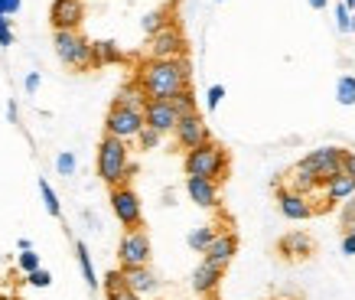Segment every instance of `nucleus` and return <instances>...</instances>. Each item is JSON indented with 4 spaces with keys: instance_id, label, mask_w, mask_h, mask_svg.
I'll use <instances>...</instances> for the list:
<instances>
[{
    "instance_id": "nucleus-1",
    "label": "nucleus",
    "mask_w": 355,
    "mask_h": 300,
    "mask_svg": "<svg viewBox=\"0 0 355 300\" xmlns=\"http://www.w3.org/2000/svg\"><path fill=\"white\" fill-rule=\"evenodd\" d=\"M189 59H144L134 72V82L144 98H166L180 95L189 88Z\"/></svg>"
},
{
    "instance_id": "nucleus-2",
    "label": "nucleus",
    "mask_w": 355,
    "mask_h": 300,
    "mask_svg": "<svg viewBox=\"0 0 355 300\" xmlns=\"http://www.w3.org/2000/svg\"><path fill=\"white\" fill-rule=\"evenodd\" d=\"M137 173V163L130 160V150H128V140H118V138H101L98 144V176L105 186H130Z\"/></svg>"
},
{
    "instance_id": "nucleus-3",
    "label": "nucleus",
    "mask_w": 355,
    "mask_h": 300,
    "mask_svg": "<svg viewBox=\"0 0 355 300\" xmlns=\"http://www.w3.org/2000/svg\"><path fill=\"white\" fill-rule=\"evenodd\" d=\"M186 176H202V180H212V183H225L228 170H232V153H228L218 140H205L199 147L186 150Z\"/></svg>"
},
{
    "instance_id": "nucleus-4",
    "label": "nucleus",
    "mask_w": 355,
    "mask_h": 300,
    "mask_svg": "<svg viewBox=\"0 0 355 300\" xmlns=\"http://www.w3.org/2000/svg\"><path fill=\"white\" fill-rule=\"evenodd\" d=\"M53 46H55V56L62 59L69 69H95L92 62V43H88L82 30H53Z\"/></svg>"
},
{
    "instance_id": "nucleus-5",
    "label": "nucleus",
    "mask_w": 355,
    "mask_h": 300,
    "mask_svg": "<svg viewBox=\"0 0 355 300\" xmlns=\"http://www.w3.org/2000/svg\"><path fill=\"white\" fill-rule=\"evenodd\" d=\"M150 235H147V228L140 225V228H128L124 235H121V245H118V261L121 268H144V265H150Z\"/></svg>"
},
{
    "instance_id": "nucleus-6",
    "label": "nucleus",
    "mask_w": 355,
    "mask_h": 300,
    "mask_svg": "<svg viewBox=\"0 0 355 300\" xmlns=\"http://www.w3.org/2000/svg\"><path fill=\"white\" fill-rule=\"evenodd\" d=\"M186 53H189V46L176 23H166L163 30H157L147 46V59H186Z\"/></svg>"
},
{
    "instance_id": "nucleus-7",
    "label": "nucleus",
    "mask_w": 355,
    "mask_h": 300,
    "mask_svg": "<svg viewBox=\"0 0 355 300\" xmlns=\"http://www.w3.org/2000/svg\"><path fill=\"white\" fill-rule=\"evenodd\" d=\"M144 128V111L140 108H128V105H111L108 118H105V134L118 140H130L137 138V131Z\"/></svg>"
},
{
    "instance_id": "nucleus-8",
    "label": "nucleus",
    "mask_w": 355,
    "mask_h": 300,
    "mask_svg": "<svg viewBox=\"0 0 355 300\" xmlns=\"http://www.w3.org/2000/svg\"><path fill=\"white\" fill-rule=\"evenodd\" d=\"M108 203L124 228H140L144 225V209H140V196L134 193V186H114Z\"/></svg>"
},
{
    "instance_id": "nucleus-9",
    "label": "nucleus",
    "mask_w": 355,
    "mask_h": 300,
    "mask_svg": "<svg viewBox=\"0 0 355 300\" xmlns=\"http://www.w3.org/2000/svg\"><path fill=\"white\" fill-rule=\"evenodd\" d=\"M173 138H176L180 150H193V147H199V144H205L212 134H209V124H205L202 115H199V111H189V115H180L176 128H173Z\"/></svg>"
},
{
    "instance_id": "nucleus-10",
    "label": "nucleus",
    "mask_w": 355,
    "mask_h": 300,
    "mask_svg": "<svg viewBox=\"0 0 355 300\" xmlns=\"http://www.w3.org/2000/svg\"><path fill=\"white\" fill-rule=\"evenodd\" d=\"M303 167L316 176L320 183H326L329 176H336V173H343V147H320L313 150L310 157H303Z\"/></svg>"
},
{
    "instance_id": "nucleus-11",
    "label": "nucleus",
    "mask_w": 355,
    "mask_h": 300,
    "mask_svg": "<svg viewBox=\"0 0 355 300\" xmlns=\"http://www.w3.org/2000/svg\"><path fill=\"white\" fill-rule=\"evenodd\" d=\"M176 121H180V115H176V108L166 98H147L144 101V124L147 128L160 131V134H173Z\"/></svg>"
},
{
    "instance_id": "nucleus-12",
    "label": "nucleus",
    "mask_w": 355,
    "mask_h": 300,
    "mask_svg": "<svg viewBox=\"0 0 355 300\" xmlns=\"http://www.w3.org/2000/svg\"><path fill=\"white\" fill-rule=\"evenodd\" d=\"M85 20V0H53L49 23L53 30H82Z\"/></svg>"
},
{
    "instance_id": "nucleus-13",
    "label": "nucleus",
    "mask_w": 355,
    "mask_h": 300,
    "mask_svg": "<svg viewBox=\"0 0 355 300\" xmlns=\"http://www.w3.org/2000/svg\"><path fill=\"white\" fill-rule=\"evenodd\" d=\"M277 251L287 261H306V258L316 255V242H313L306 232H287V235L277 242Z\"/></svg>"
},
{
    "instance_id": "nucleus-14",
    "label": "nucleus",
    "mask_w": 355,
    "mask_h": 300,
    "mask_svg": "<svg viewBox=\"0 0 355 300\" xmlns=\"http://www.w3.org/2000/svg\"><path fill=\"white\" fill-rule=\"evenodd\" d=\"M274 193H277V206H280V215H284V219L303 222V219L313 215V206L306 196H297V193H291V190H284V186H274Z\"/></svg>"
},
{
    "instance_id": "nucleus-15",
    "label": "nucleus",
    "mask_w": 355,
    "mask_h": 300,
    "mask_svg": "<svg viewBox=\"0 0 355 300\" xmlns=\"http://www.w3.org/2000/svg\"><path fill=\"white\" fill-rule=\"evenodd\" d=\"M202 255H205V261H212L218 268H228L232 258L238 255V235L235 232H218V235L212 238V245L205 248Z\"/></svg>"
},
{
    "instance_id": "nucleus-16",
    "label": "nucleus",
    "mask_w": 355,
    "mask_h": 300,
    "mask_svg": "<svg viewBox=\"0 0 355 300\" xmlns=\"http://www.w3.org/2000/svg\"><path fill=\"white\" fill-rule=\"evenodd\" d=\"M222 278H225V268H218V265H212V261H199V268L193 271V290L199 294V297H212L218 290V284H222Z\"/></svg>"
},
{
    "instance_id": "nucleus-17",
    "label": "nucleus",
    "mask_w": 355,
    "mask_h": 300,
    "mask_svg": "<svg viewBox=\"0 0 355 300\" xmlns=\"http://www.w3.org/2000/svg\"><path fill=\"white\" fill-rule=\"evenodd\" d=\"M186 193L196 206L202 209H216L218 206V183L202 180V176H186Z\"/></svg>"
},
{
    "instance_id": "nucleus-18",
    "label": "nucleus",
    "mask_w": 355,
    "mask_h": 300,
    "mask_svg": "<svg viewBox=\"0 0 355 300\" xmlns=\"http://www.w3.org/2000/svg\"><path fill=\"white\" fill-rule=\"evenodd\" d=\"M121 274H124V284L134 294H153V290L160 288V281L150 271V265H144V268H121Z\"/></svg>"
},
{
    "instance_id": "nucleus-19",
    "label": "nucleus",
    "mask_w": 355,
    "mask_h": 300,
    "mask_svg": "<svg viewBox=\"0 0 355 300\" xmlns=\"http://www.w3.org/2000/svg\"><path fill=\"white\" fill-rule=\"evenodd\" d=\"M352 193H355V176H349V173H336V176H329V180L323 183V199L333 206L349 199Z\"/></svg>"
},
{
    "instance_id": "nucleus-20",
    "label": "nucleus",
    "mask_w": 355,
    "mask_h": 300,
    "mask_svg": "<svg viewBox=\"0 0 355 300\" xmlns=\"http://www.w3.org/2000/svg\"><path fill=\"white\" fill-rule=\"evenodd\" d=\"M101 284H105V297H108V300H140V294H134V290L124 284V274H121V268L108 271Z\"/></svg>"
},
{
    "instance_id": "nucleus-21",
    "label": "nucleus",
    "mask_w": 355,
    "mask_h": 300,
    "mask_svg": "<svg viewBox=\"0 0 355 300\" xmlns=\"http://www.w3.org/2000/svg\"><path fill=\"white\" fill-rule=\"evenodd\" d=\"M76 258H78V268H82V278H85L88 288H98L101 281L95 274V265H92V255H88V245L85 242H76Z\"/></svg>"
},
{
    "instance_id": "nucleus-22",
    "label": "nucleus",
    "mask_w": 355,
    "mask_h": 300,
    "mask_svg": "<svg viewBox=\"0 0 355 300\" xmlns=\"http://www.w3.org/2000/svg\"><path fill=\"white\" fill-rule=\"evenodd\" d=\"M216 235H218L216 225H199L196 232H189V238H186V242H189V248H193V251H205V248L212 245V238H216Z\"/></svg>"
},
{
    "instance_id": "nucleus-23",
    "label": "nucleus",
    "mask_w": 355,
    "mask_h": 300,
    "mask_svg": "<svg viewBox=\"0 0 355 300\" xmlns=\"http://www.w3.org/2000/svg\"><path fill=\"white\" fill-rule=\"evenodd\" d=\"M118 59H121V49L114 43H92V62L95 65L118 62Z\"/></svg>"
},
{
    "instance_id": "nucleus-24",
    "label": "nucleus",
    "mask_w": 355,
    "mask_h": 300,
    "mask_svg": "<svg viewBox=\"0 0 355 300\" xmlns=\"http://www.w3.org/2000/svg\"><path fill=\"white\" fill-rule=\"evenodd\" d=\"M336 98H339V105H355V75H343L339 82H336Z\"/></svg>"
},
{
    "instance_id": "nucleus-25",
    "label": "nucleus",
    "mask_w": 355,
    "mask_h": 300,
    "mask_svg": "<svg viewBox=\"0 0 355 300\" xmlns=\"http://www.w3.org/2000/svg\"><path fill=\"white\" fill-rule=\"evenodd\" d=\"M40 196H43L46 212L53 215V219H59V215H62V206H59V196H55V190L46 180H40Z\"/></svg>"
},
{
    "instance_id": "nucleus-26",
    "label": "nucleus",
    "mask_w": 355,
    "mask_h": 300,
    "mask_svg": "<svg viewBox=\"0 0 355 300\" xmlns=\"http://www.w3.org/2000/svg\"><path fill=\"white\" fill-rule=\"evenodd\" d=\"M166 23H170V10H150L144 20H140V26H144V33H147V36H153V33L163 30Z\"/></svg>"
},
{
    "instance_id": "nucleus-27",
    "label": "nucleus",
    "mask_w": 355,
    "mask_h": 300,
    "mask_svg": "<svg viewBox=\"0 0 355 300\" xmlns=\"http://www.w3.org/2000/svg\"><path fill=\"white\" fill-rule=\"evenodd\" d=\"M134 140H137V147H140V150H157V147H160V140H163V134H160V131H153V128H147V124H144V128L137 131V138H134Z\"/></svg>"
},
{
    "instance_id": "nucleus-28",
    "label": "nucleus",
    "mask_w": 355,
    "mask_h": 300,
    "mask_svg": "<svg viewBox=\"0 0 355 300\" xmlns=\"http://www.w3.org/2000/svg\"><path fill=\"white\" fill-rule=\"evenodd\" d=\"M170 105L176 108V115H189V111H199V108H196L193 88H186V92H180V95H173V98H170Z\"/></svg>"
},
{
    "instance_id": "nucleus-29",
    "label": "nucleus",
    "mask_w": 355,
    "mask_h": 300,
    "mask_svg": "<svg viewBox=\"0 0 355 300\" xmlns=\"http://www.w3.org/2000/svg\"><path fill=\"white\" fill-rule=\"evenodd\" d=\"M55 170L62 173V176H72V173H76V153H72V150H62V153L55 157Z\"/></svg>"
},
{
    "instance_id": "nucleus-30",
    "label": "nucleus",
    "mask_w": 355,
    "mask_h": 300,
    "mask_svg": "<svg viewBox=\"0 0 355 300\" xmlns=\"http://www.w3.org/2000/svg\"><path fill=\"white\" fill-rule=\"evenodd\" d=\"M26 281H30V288H49V284H53V274L46 268H36L26 274Z\"/></svg>"
},
{
    "instance_id": "nucleus-31",
    "label": "nucleus",
    "mask_w": 355,
    "mask_h": 300,
    "mask_svg": "<svg viewBox=\"0 0 355 300\" xmlns=\"http://www.w3.org/2000/svg\"><path fill=\"white\" fill-rule=\"evenodd\" d=\"M336 20H339V33H352L355 30V17H349V7H336Z\"/></svg>"
},
{
    "instance_id": "nucleus-32",
    "label": "nucleus",
    "mask_w": 355,
    "mask_h": 300,
    "mask_svg": "<svg viewBox=\"0 0 355 300\" xmlns=\"http://www.w3.org/2000/svg\"><path fill=\"white\" fill-rule=\"evenodd\" d=\"M222 98H225V85H212L209 92H205V108L216 111V108L222 105Z\"/></svg>"
},
{
    "instance_id": "nucleus-33",
    "label": "nucleus",
    "mask_w": 355,
    "mask_h": 300,
    "mask_svg": "<svg viewBox=\"0 0 355 300\" xmlns=\"http://www.w3.org/2000/svg\"><path fill=\"white\" fill-rule=\"evenodd\" d=\"M20 268L26 271V274H30V271H36V268H40V255H36L33 248H30V251H20Z\"/></svg>"
},
{
    "instance_id": "nucleus-34",
    "label": "nucleus",
    "mask_w": 355,
    "mask_h": 300,
    "mask_svg": "<svg viewBox=\"0 0 355 300\" xmlns=\"http://www.w3.org/2000/svg\"><path fill=\"white\" fill-rule=\"evenodd\" d=\"M339 222H343V228H349V225L355 222V193L349 196V203L343 206V212H339Z\"/></svg>"
},
{
    "instance_id": "nucleus-35",
    "label": "nucleus",
    "mask_w": 355,
    "mask_h": 300,
    "mask_svg": "<svg viewBox=\"0 0 355 300\" xmlns=\"http://www.w3.org/2000/svg\"><path fill=\"white\" fill-rule=\"evenodd\" d=\"M0 46H13V30L7 17H0Z\"/></svg>"
},
{
    "instance_id": "nucleus-36",
    "label": "nucleus",
    "mask_w": 355,
    "mask_h": 300,
    "mask_svg": "<svg viewBox=\"0 0 355 300\" xmlns=\"http://www.w3.org/2000/svg\"><path fill=\"white\" fill-rule=\"evenodd\" d=\"M343 173L355 176V150H345L343 147Z\"/></svg>"
},
{
    "instance_id": "nucleus-37",
    "label": "nucleus",
    "mask_w": 355,
    "mask_h": 300,
    "mask_svg": "<svg viewBox=\"0 0 355 300\" xmlns=\"http://www.w3.org/2000/svg\"><path fill=\"white\" fill-rule=\"evenodd\" d=\"M23 88H26V95H36V88H40V72H30V75H26Z\"/></svg>"
},
{
    "instance_id": "nucleus-38",
    "label": "nucleus",
    "mask_w": 355,
    "mask_h": 300,
    "mask_svg": "<svg viewBox=\"0 0 355 300\" xmlns=\"http://www.w3.org/2000/svg\"><path fill=\"white\" fill-rule=\"evenodd\" d=\"M3 3V17H13V13H20L23 0H0Z\"/></svg>"
},
{
    "instance_id": "nucleus-39",
    "label": "nucleus",
    "mask_w": 355,
    "mask_h": 300,
    "mask_svg": "<svg viewBox=\"0 0 355 300\" xmlns=\"http://www.w3.org/2000/svg\"><path fill=\"white\" fill-rule=\"evenodd\" d=\"M343 255H355V238L343 235Z\"/></svg>"
},
{
    "instance_id": "nucleus-40",
    "label": "nucleus",
    "mask_w": 355,
    "mask_h": 300,
    "mask_svg": "<svg viewBox=\"0 0 355 300\" xmlns=\"http://www.w3.org/2000/svg\"><path fill=\"white\" fill-rule=\"evenodd\" d=\"M326 3H329V0H310L313 10H326Z\"/></svg>"
},
{
    "instance_id": "nucleus-41",
    "label": "nucleus",
    "mask_w": 355,
    "mask_h": 300,
    "mask_svg": "<svg viewBox=\"0 0 355 300\" xmlns=\"http://www.w3.org/2000/svg\"><path fill=\"white\" fill-rule=\"evenodd\" d=\"M17 245H20V251H30V248H33V242H30V238H20Z\"/></svg>"
},
{
    "instance_id": "nucleus-42",
    "label": "nucleus",
    "mask_w": 355,
    "mask_h": 300,
    "mask_svg": "<svg viewBox=\"0 0 355 300\" xmlns=\"http://www.w3.org/2000/svg\"><path fill=\"white\" fill-rule=\"evenodd\" d=\"M7 118H10V121H17V105H13V101H10V105H7Z\"/></svg>"
},
{
    "instance_id": "nucleus-43",
    "label": "nucleus",
    "mask_w": 355,
    "mask_h": 300,
    "mask_svg": "<svg viewBox=\"0 0 355 300\" xmlns=\"http://www.w3.org/2000/svg\"><path fill=\"white\" fill-rule=\"evenodd\" d=\"M345 235H352V238H355V222L349 225V228H345Z\"/></svg>"
},
{
    "instance_id": "nucleus-44",
    "label": "nucleus",
    "mask_w": 355,
    "mask_h": 300,
    "mask_svg": "<svg viewBox=\"0 0 355 300\" xmlns=\"http://www.w3.org/2000/svg\"><path fill=\"white\" fill-rule=\"evenodd\" d=\"M343 7H352L355 10V0H343Z\"/></svg>"
},
{
    "instance_id": "nucleus-45",
    "label": "nucleus",
    "mask_w": 355,
    "mask_h": 300,
    "mask_svg": "<svg viewBox=\"0 0 355 300\" xmlns=\"http://www.w3.org/2000/svg\"><path fill=\"white\" fill-rule=\"evenodd\" d=\"M205 300H218V297H216V294H212V297H205Z\"/></svg>"
},
{
    "instance_id": "nucleus-46",
    "label": "nucleus",
    "mask_w": 355,
    "mask_h": 300,
    "mask_svg": "<svg viewBox=\"0 0 355 300\" xmlns=\"http://www.w3.org/2000/svg\"><path fill=\"white\" fill-rule=\"evenodd\" d=\"M0 17H3V3H0Z\"/></svg>"
},
{
    "instance_id": "nucleus-47",
    "label": "nucleus",
    "mask_w": 355,
    "mask_h": 300,
    "mask_svg": "<svg viewBox=\"0 0 355 300\" xmlns=\"http://www.w3.org/2000/svg\"><path fill=\"white\" fill-rule=\"evenodd\" d=\"M216 3H222V0H216Z\"/></svg>"
}]
</instances>
